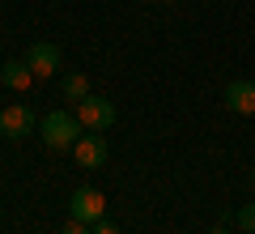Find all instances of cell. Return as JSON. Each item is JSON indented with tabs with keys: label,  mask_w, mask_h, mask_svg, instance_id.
I'll list each match as a JSON object with an SVG mask.
<instances>
[{
	"label": "cell",
	"mask_w": 255,
	"mask_h": 234,
	"mask_svg": "<svg viewBox=\"0 0 255 234\" xmlns=\"http://www.w3.org/2000/svg\"><path fill=\"white\" fill-rule=\"evenodd\" d=\"M81 119L77 115H68V111H47L43 115V141H47V149H73L77 141H81Z\"/></svg>",
	"instance_id": "6da1fadb"
},
{
	"label": "cell",
	"mask_w": 255,
	"mask_h": 234,
	"mask_svg": "<svg viewBox=\"0 0 255 234\" xmlns=\"http://www.w3.org/2000/svg\"><path fill=\"white\" fill-rule=\"evenodd\" d=\"M77 119H81L85 132H107V128L115 124V102H111V98H98V94H90V98L77 102Z\"/></svg>",
	"instance_id": "7a4b0ae2"
},
{
	"label": "cell",
	"mask_w": 255,
	"mask_h": 234,
	"mask_svg": "<svg viewBox=\"0 0 255 234\" xmlns=\"http://www.w3.org/2000/svg\"><path fill=\"white\" fill-rule=\"evenodd\" d=\"M68 213L77 217V222H102L107 217V196H102L98 188H77L73 200H68Z\"/></svg>",
	"instance_id": "3957f363"
},
{
	"label": "cell",
	"mask_w": 255,
	"mask_h": 234,
	"mask_svg": "<svg viewBox=\"0 0 255 234\" xmlns=\"http://www.w3.org/2000/svg\"><path fill=\"white\" fill-rule=\"evenodd\" d=\"M73 153H77V166H85V171H102V166H107V158H111L107 136H102V132L81 136V141L73 145Z\"/></svg>",
	"instance_id": "277c9868"
},
{
	"label": "cell",
	"mask_w": 255,
	"mask_h": 234,
	"mask_svg": "<svg viewBox=\"0 0 255 234\" xmlns=\"http://www.w3.org/2000/svg\"><path fill=\"white\" fill-rule=\"evenodd\" d=\"M34 128H38V115L30 107H4V115H0V132L9 136V141H21Z\"/></svg>",
	"instance_id": "5b68a950"
},
{
	"label": "cell",
	"mask_w": 255,
	"mask_h": 234,
	"mask_svg": "<svg viewBox=\"0 0 255 234\" xmlns=\"http://www.w3.org/2000/svg\"><path fill=\"white\" fill-rule=\"evenodd\" d=\"M26 64L34 77H55V68H60V47L55 43H34L26 51Z\"/></svg>",
	"instance_id": "8992f818"
},
{
	"label": "cell",
	"mask_w": 255,
	"mask_h": 234,
	"mask_svg": "<svg viewBox=\"0 0 255 234\" xmlns=\"http://www.w3.org/2000/svg\"><path fill=\"white\" fill-rule=\"evenodd\" d=\"M226 107L234 115H255V81H230L226 85Z\"/></svg>",
	"instance_id": "52a82bcc"
},
{
	"label": "cell",
	"mask_w": 255,
	"mask_h": 234,
	"mask_svg": "<svg viewBox=\"0 0 255 234\" xmlns=\"http://www.w3.org/2000/svg\"><path fill=\"white\" fill-rule=\"evenodd\" d=\"M0 81L9 85V90H30V81H34V72H30V64L26 60H9L4 68H0Z\"/></svg>",
	"instance_id": "ba28073f"
},
{
	"label": "cell",
	"mask_w": 255,
	"mask_h": 234,
	"mask_svg": "<svg viewBox=\"0 0 255 234\" xmlns=\"http://www.w3.org/2000/svg\"><path fill=\"white\" fill-rule=\"evenodd\" d=\"M64 98H73V102H81V98H90V77H85V72H68V77H64Z\"/></svg>",
	"instance_id": "9c48e42d"
},
{
	"label": "cell",
	"mask_w": 255,
	"mask_h": 234,
	"mask_svg": "<svg viewBox=\"0 0 255 234\" xmlns=\"http://www.w3.org/2000/svg\"><path fill=\"white\" fill-rule=\"evenodd\" d=\"M238 226H243L247 234H255V205H243V209H238Z\"/></svg>",
	"instance_id": "30bf717a"
},
{
	"label": "cell",
	"mask_w": 255,
	"mask_h": 234,
	"mask_svg": "<svg viewBox=\"0 0 255 234\" xmlns=\"http://www.w3.org/2000/svg\"><path fill=\"white\" fill-rule=\"evenodd\" d=\"M60 234H94V230H90V222H77V217H68V226H64Z\"/></svg>",
	"instance_id": "8fae6325"
},
{
	"label": "cell",
	"mask_w": 255,
	"mask_h": 234,
	"mask_svg": "<svg viewBox=\"0 0 255 234\" xmlns=\"http://www.w3.org/2000/svg\"><path fill=\"white\" fill-rule=\"evenodd\" d=\"M94 234H119L115 222H94Z\"/></svg>",
	"instance_id": "7c38bea8"
},
{
	"label": "cell",
	"mask_w": 255,
	"mask_h": 234,
	"mask_svg": "<svg viewBox=\"0 0 255 234\" xmlns=\"http://www.w3.org/2000/svg\"><path fill=\"white\" fill-rule=\"evenodd\" d=\"M209 234H226V230H221V226H217V230H209Z\"/></svg>",
	"instance_id": "4fadbf2b"
},
{
	"label": "cell",
	"mask_w": 255,
	"mask_h": 234,
	"mask_svg": "<svg viewBox=\"0 0 255 234\" xmlns=\"http://www.w3.org/2000/svg\"><path fill=\"white\" fill-rule=\"evenodd\" d=\"M251 188H255V171H251Z\"/></svg>",
	"instance_id": "5bb4252c"
},
{
	"label": "cell",
	"mask_w": 255,
	"mask_h": 234,
	"mask_svg": "<svg viewBox=\"0 0 255 234\" xmlns=\"http://www.w3.org/2000/svg\"><path fill=\"white\" fill-rule=\"evenodd\" d=\"M162 4H174V0H162Z\"/></svg>",
	"instance_id": "9a60e30c"
},
{
	"label": "cell",
	"mask_w": 255,
	"mask_h": 234,
	"mask_svg": "<svg viewBox=\"0 0 255 234\" xmlns=\"http://www.w3.org/2000/svg\"><path fill=\"white\" fill-rule=\"evenodd\" d=\"M0 141H4V132H0Z\"/></svg>",
	"instance_id": "2e32d148"
}]
</instances>
